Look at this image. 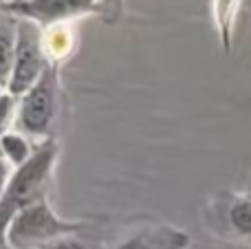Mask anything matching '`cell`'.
Segmentation results:
<instances>
[{"label":"cell","mask_w":251,"mask_h":249,"mask_svg":"<svg viewBox=\"0 0 251 249\" xmlns=\"http://www.w3.org/2000/svg\"><path fill=\"white\" fill-rule=\"evenodd\" d=\"M57 115H60V64L51 62L42 77L20 97L18 119L13 130L26 135L29 139H53Z\"/></svg>","instance_id":"obj_3"},{"label":"cell","mask_w":251,"mask_h":249,"mask_svg":"<svg viewBox=\"0 0 251 249\" xmlns=\"http://www.w3.org/2000/svg\"><path fill=\"white\" fill-rule=\"evenodd\" d=\"M16 40H18V18L0 11V84L4 88H7L13 71Z\"/></svg>","instance_id":"obj_9"},{"label":"cell","mask_w":251,"mask_h":249,"mask_svg":"<svg viewBox=\"0 0 251 249\" xmlns=\"http://www.w3.org/2000/svg\"><path fill=\"white\" fill-rule=\"evenodd\" d=\"M91 227L86 221H69L62 219L51 207L49 199L38 201L33 205L20 210L2 234V243L9 249H40L47 243L71 234H82Z\"/></svg>","instance_id":"obj_2"},{"label":"cell","mask_w":251,"mask_h":249,"mask_svg":"<svg viewBox=\"0 0 251 249\" xmlns=\"http://www.w3.org/2000/svg\"><path fill=\"white\" fill-rule=\"evenodd\" d=\"M40 249H100V247H97L95 243L86 241L82 234H71V236L55 238V241L47 243V245Z\"/></svg>","instance_id":"obj_14"},{"label":"cell","mask_w":251,"mask_h":249,"mask_svg":"<svg viewBox=\"0 0 251 249\" xmlns=\"http://www.w3.org/2000/svg\"><path fill=\"white\" fill-rule=\"evenodd\" d=\"M18 106H20V97L4 91V95L0 97V135H4V132L16 128Z\"/></svg>","instance_id":"obj_12"},{"label":"cell","mask_w":251,"mask_h":249,"mask_svg":"<svg viewBox=\"0 0 251 249\" xmlns=\"http://www.w3.org/2000/svg\"><path fill=\"white\" fill-rule=\"evenodd\" d=\"M126 0H100V18L104 25H117L124 18Z\"/></svg>","instance_id":"obj_13"},{"label":"cell","mask_w":251,"mask_h":249,"mask_svg":"<svg viewBox=\"0 0 251 249\" xmlns=\"http://www.w3.org/2000/svg\"><path fill=\"white\" fill-rule=\"evenodd\" d=\"M2 13L31 20L42 29L71 25L84 16H100V0H9L0 7Z\"/></svg>","instance_id":"obj_5"},{"label":"cell","mask_w":251,"mask_h":249,"mask_svg":"<svg viewBox=\"0 0 251 249\" xmlns=\"http://www.w3.org/2000/svg\"><path fill=\"white\" fill-rule=\"evenodd\" d=\"M51 64L44 51V29L31 20L18 18V40H16V57L13 71L9 77L7 91L16 97H22L47 71Z\"/></svg>","instance_id":"obj_4"},{"label":"cell","mask_w":251,"mask_h":249,"mask_svg":"<svg viewBox=\"0 0 251 249\" xmlns=\"http://www.w3.org/2000/svg\"><path fill=\"white\" fill-rule=\"evenodd\" d=\"M7 166H9V163L4 161L2 157H0V197H2V192H4V185H7V181H9Z\"/></svg>","instance_id":"obj_15"},{"label":"cell","mask_w":251,"mask_h":249,"mask_svg":"<svg viewBox=\"0 0 251 249\" xmlns=\"http://www.w3.org/2000/svg\"><path fill=\"white\" fill-rule=\"evenodd\" d=\"M35 146H31V139L18 130H9L0 135V157L9 163L11 168H20L26 163L33 154Z\"/></svg>","instance_id":"obj_10"},{"label":"cell","mask_w":251,"mask_h":249,"mask_svg":"<svg viewBox=\"0 0 251 249\" xmlns=\"http://www.w3.org/2000/svg\"><path fill=\"white\" fill-rule=\"evenodd\" d=\"M75 49V31L71 25H57L51 29H44V51H47L49 60L62 64L66 55Z\"/></svg>","instance_id":"obj_11"},{"label":"cell","mask_w":251,"mask_h":249,"mask_svg":"<svg viewBox=\"0 0 251 249\" xmlns=\"http://www.w3.org/2000/svg\"><path fill=\"white\" fill-rule=\"evenodd\" d=\"M240 7H243V0H214L212 2L214 26H216L218 40H221V47L225 53H231L234 49V29Z\"/></svg>","instance_id":"obj_8"},{"label":"cell","mask_w":251,"mask_h":249,"mask_svg":"<svg viewBox=\"0 0 251 249\" xmlns=\"http://www.w3.org/2000/svg\"><path fill=\"white\" fill-rule=\"evenodd\" d=\"M57 157H60V141L53 137V139L40 141L29 161L11 170L4 192L0 197V243H2V234L9 221L18 212L47 199Z\"/></svg>","instance_id":"obj_1"},{"label":"cell","mask_w":251,"mask_h":249,"mask_svg":"<svg viewBox=\"0 0 251 249\" xmlns=\"http://www.w3.org/2000/svg\"><path fill=\"white\" fill-rule=\"evenodd\" d=\"M216 232L251 247V194L225 192L212 201Z\"/></svg>","instance_id":"obj_6"},{"label":"cell","mask_w":251,"mask_h":249,"mask_svg":"<svg viewBox=\"0 0 251 249\" xmlns=\"http://www.w3.org/2000/svg\"><path fill=\"white\" fill-rule=\"evenodd\" d=\"M9 2V0H0V7H2V4H7Z\"/></svg>","instance_id":"obj_18"},{"label":"cell","mask_w":251,"mask_h":249,"mask_svg":"<svg viewBox=\"0 0 251 249\" xmlns=\"http://www.w3.org/2000/svg\"><path fill=\"white\" fill-rule=\"evenodd\" d=\"M4 91H7V88H4V86H2V84H0V97H2V95H4Z\"/></svg>","instance_id":"obj_16"},{"label":"cell","mask_w":251,"mask_h":249,"mask_svg":"<svg viewBox=\"0 0 251 249\" xmlns=\"http://www.w3.org/2000/svg\"><path fill=\"white\" fill-rule=\"evenodd\" d=\"M190 245L192 236L185 229L148 221L128 229L110 249H190Z\"/></svg>","instance_id":"obj_7"},{"label":"cell","mask_w":251,"mask_h":249,"mask_svg":"<svg viewBox=\"0 0 251 249\" xmlns=\"http://www.w3.org/2000/svg\"><path fill=\"white\" fill-rule=\"evenodd\" d=\"M0 249H9L7 245H4V243H0Z\"/></svg>","instance_id":"obj_17"}]
</instances>
